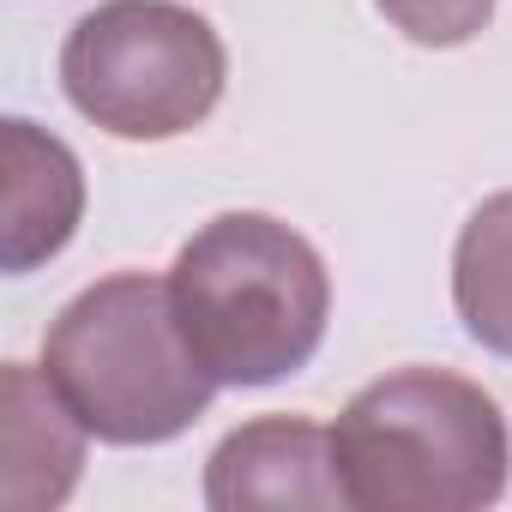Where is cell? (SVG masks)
<instances>
[{"label": "cell", "mask_w": 512, "mask_h": 512, "mask_svg": "<svg viewBox=\"0 0 512 512\" xmlns=\"http://www.w3.org/2000/svg\"><path fill=\"white\" fill-rule=\"evenodd\" d=\"M181 338L217 386H272L314 362L332 320V278L308 235L266 211H223L169 266Z\"/></svg>", "instance_id": "obj_1"}, {"label": "cell", "mask_w": 512, "mask_h": 512, "mask_svg": "<svg viewBox=\"0 0 512 512\" xmlns=\"http://www.w3.org/2000/svg\"><path fill=\"white\" fill-rule=\"evenodd\" d=\"M332 452L356 512H476L512 476L500 404L446 368L368 380L332 422Z\"/></svg>", "instance_id": "obj_2"}, {"label": "cell", "mask_w": 512, "mask_h": 512, "mask_svg": "<svg viewBox=\"0 0 512 512\" xmlns=\"http://www.w3.org/2000/svg\"><path fill=\"white\" fill-rule=\"evenodd\" d=\"M43 374L103 446H163L187 434L217 392L181 338L169 278L151 272H115L79 290L43 338Z\"/></svg>", "instance_id": "obj_3"}, {"label": "cell", "mask_w": 512, "mask_h": 512, "mask_svg": "<svg viewBox=\"0 0 512 512\" xmlns=\"http://www.w3.org/2000/svg\"><path fill=\"white\" fill-rule=\"evenodd\" d=\"M223 37L175 0H103L61 43L67 103L115 139H181L223 103Z\"/></svg>", "instance_id": "obj_4"}, {"label": "cell", "mask_w": 512, "mask_h": 512, "mask_svg": "<svg viewBox=\"0 0 512 512\" xmlns=\"http://www.w3.org/2000/svg\"><path fill=\"white\" fill-rule=\"evenodd\" d=\"M205 506L247 512V506H350L332 428L308 416H260L223 434L205 464Z\"/></svg>", "instance_id": "obj_5"}, {"label": "cell", "mask_w": 512, "mask_h": 512, "mask_svg": "<svg viewBox=\"0 0 512 512\" xmlns=\"http://www.w3.org/2000/svg\"><path fill=\"white\" fill-rule=\"evenodd\" d=\"M85 422L61 398V386L31 368L7 362L0 374V506L49 512L79 488L85 470Z\"/></svg>", "instance_id": "obj_6"}, {"label": "cell", "mask_w": 512, "mask_h": 512, "mask_svg": "<svg viewBox=\"0 0 512 512\" xmlns=\"http://www.w3.org/2000/svg\"><path fill=\"white\" fill-rule=\"evenodd\" d=\"M0 169H7L0 266L13 278H25L73 241V229L85 217V169L37 121H0Z\"/></svg>", "instance_id": "obj_7"}, {"label": "cell", "mask_w": 512, "mask_h": 512, "mask_svg": "<svg viewBox=\"0 0 512 512\" xmlns=\"http://www.w3.org/2000/svg\"><path fill=\"white\" fill-rule=\"evenodd\" d=\"M452 302L464 332L512 362V187L482 199L452 247Z\"/></svg>", "instance_id": "obj_8"}, {"label": "cell", "mask_w": 512, "mask_h": 512, "mask_svg": "<svg viewBox=\"0 0 512 512\" xmlns=\"http://www.w3.org/2000/svg\"><path fill=\"white\" fill-rule=\"evenodd\" d=\"M392 31H404L422 49H458L488 31L494 0H374Z\"/></svg>", "instance_id": "obj_9"}]
</instances>
